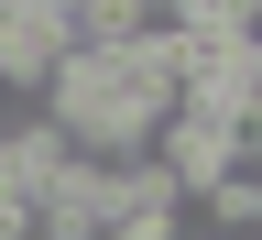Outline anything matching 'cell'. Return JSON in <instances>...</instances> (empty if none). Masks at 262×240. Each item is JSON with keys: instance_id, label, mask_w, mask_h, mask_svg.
<instances>
[{"instance_id": "6da1fadb", "label": "cell", "mask_w": 262, "mask_h": 240, "mask_svg": "<svg viewBox=\"0 0 262 240\" xmlns=\"http://www.w3.org/2000/svg\"><path fill=\"white\" fill-rule=\"evenodd\" d=\"M77 66V33L55 11H22V0H0V88L11 98H55V77Z\"/></svg>"}]
</instances>
